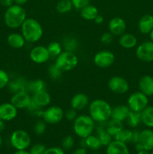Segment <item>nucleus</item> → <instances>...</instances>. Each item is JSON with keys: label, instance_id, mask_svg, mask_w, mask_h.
<instances>
[{"label": "nucleus", "instance_id": "1", "mask_svg": "<svg viewBox=\"0 0 153 154\" xmlns=\"http://www.w3.org/2000/svg\"><path fill=\"white\" fill-rule=\"evenodd\" d=\"M89 116L94 122L105 123L112 114V107L104 99H95L88 105Z\"/></svg>", "mask_w": 153, "mask_h": 154}, {"label": "nucleus", "instance_id": "2", "mask_svg": "<svg viewBox=\"0 0 153 154\" xmlns=\"http://www.w3.org/2000/svg\"><path fill=\"white\" fill-rule=\"evenodd\" d=\"M21 32L26 42L35 43L43 36V28L35 19L26 18L21 26Z\"/></svg>", "mask_w": 153, "mask_h": 154}, {"label": "nucleus", "instance_id": "3", "mask_svg": "<svg viewBox=\"0 0 153 154\" xmlns=\"http://www.w3.org/2000/svg\"><path fill=\"white\" fill-rule=\"evenodd\" d=\"M26 19V12L22 6L13 5L7 8L4 14L5 25L10 29H17L21 27Z\"/></svg>", "mask_w": 153, "mask_h": 154}, {"label": "nucleus", "instance_id": "4", "mask_svg": "<svg viewBox=\"0 0 153 154\" xmlns=\"http://www.w3.org/2000/svg\"><path fill=\"white\" fill-rule=\"evenodd\" d=\"M94 123L89 115H80L74 120V133L81 138H86L92 135L94 129Z\"/></svg>", "mask_w": 153, "mask_h": 154}, {"label": "nucleus", "instance_id": "5", "mask_svg": "<svg viewBox=\"0 0 153 154\" xmlns=\"http://www.w3.org/2000/svg\"><path fill=\"white\" fill-rule=\"evenodd\" d=\"M55 64L62 72H69L76 67L78 57L74 52L64 51L56 58Z\"/></svg>", "mask_w": 153, "mask_h": 154}, {"label": "nucleus", "instance_id": "6", "mask_svg": "<svg viewBox=\"0 0 153 154\" xmlns=\"http://www.w3.org/2000/svg\"><path fill=\"white\" fill-rule=\"evenodd\" d=\"M10 141L16 150H26L31 144V137L26 131L18 129L11 134Z\"/></svg>", "mask_w": 153, "mask_h": 154}, {"label": "nucleus", "instance_id": "7", "mask_svg": "<svg viewBox=\"0 0 153 154\" xmlns=\"http://www.w3.org/2000/svg\"><path fill=\"white\" fill-rule=\"evenodd\" d=\"M128 106L130 111L141 112L148 105V96L140 91L134 92L128 99Z\"/></svg>", "mask_w": 153, "mask_h": 154}, {"label": "nucleus", "instance_id": "8", "mask_svg": "<svg viewBox=\"0 0 153 154\" xmlns=\"http://www.w3.org/2000/svg\"><path fill=\"white\" fill-rule=\"evenodd\" d=\"M64 113L60 107L53 105L46 108L43 112V119L48 124H56L64 118Z\"/></svg>", "mask_w": 153, "mask_h": 154}, {"label": "nucleus", "instance_id": "9", "mask_svg": "<svg viewBox=\"0 0 153 154\" xmlns=\"http://www.w3.org/2000/svg\"><path fill=\"white\" fill-rule=\"evenodd\" d=\"M94 65L101 69H106L112 66L115 61V56L110 51L104 50L98 51L93 59Z\"/></svg>", "mask_w": 153, "mask_h": 154}, {"label": "nucleus", "instance_id": "10", "mask_svg": "<svg viewBox=\"0 0 153 154\" xmlns=\"http://www.w3.org/2000/svg\"><path fill=\"white\" fill-rule=\"evenodd\" d=\"M136 56L140 61L145 63L153 62V42L147 41L140 44L136 48Z\"/></svg>", "mask_w": 153, "mask_h": 154}, {"label": "nucleus", "instance_id": "11", "mask_svg": "<svg viewBox=\"0 0 153 154\" xmlns=\"http://www.w3.org/2000/svg\"><path fill=\"white\" fill-rule=\"evenodd\" d=\"M32 102V96L26 90L14 93L10 101V103L17 109H27L31 105Z\"/></svg>", "mask_w": 153, "mask_h": 154}, {"label": "nucleus", "instance_id": "12", "mask_svg": "<svg viewBox=\"0 0 153 154\" xmlns=\"http://www.w3.org/2000/svg\"><path fill=\"white\" fill-rule=\"evenodd\" d=\"M108 88L116 94H124L129 90V84L122 77L113 76L108 81Z\"/></svg>", "mask_w": 153, "mask_h": 154}, {"label": "nucleus", "instance_id": "13", "mask_svg": "<svg viewBox=\"0 0 153 154\" xmlns=\"http://www.w3.org/2000/svg\"><path fill=\"white\" fill-rule=\"evenodd\" d=\"M29 57L32 61L34 62V63L42 64L47 62L50 58V56L46 47L38 45L31 50L29 53Z\"/></svg>", "mask_w": 153, "mask_h": 154}, {"label": "nucleus", "instance_id": "14", "mask_svg": "<svg viewBox=\"0 0 153 154\" xmlns=\"http://www.w3.org/2000/svg\"><path fill=\"white\" fill-rule=\"evenodd\" d=\"M110 32L115 36H120L125 32L126 23L119 17L112 18L109 22Z\"/></svg>", "mask_w": 153, "mask_h": 154}, {"label": "nucleus", "instance_id": "15", "mask_svg": "<svg viewBox=\"0 0 153 154\" xmlns=\"http://www.w3.org/2000/svg\"><path fill=\"white\" fill-rule=\"evenodd\" d=\"M17 108L14 106L10 102L0 105V119L6 121H10L17 116Z\"/></svg>", "mask_w": 153, "mask_h": 154}, {"label": "nucleus", "instance_id": "16", "mask_svg": "<svg viewBox=\"0 0 153 154\" xmlns=\"http://www.w3.org/2000/svg\"><path fill=\"white\" fill-rule=\"evenodd\" d=\"M138 144L142 147L143 150H153V131L152 129H146L141 131L140 133V141Z\"/></svg>", "mask_w": 153, "mask_h": 154}, {"label": "nucleus", "instance_id": "17", "mask_svg": "<svg viewBox=\"0 0 153 154\" xmlns=\"http://www.w3.org/2000/svg\"><path fill=\"white\" fill-rule=\"evenodd\" d=\"M32 102L40 108L46 107L50 105L51 102V96L46 90H41L33 93L32 96Z\"/></svg>", "mask_w": 153, "mask_h": 154}, {"label": "nucleus", "instance_id": "18", "mask_svg": "<svg viewBox=\"0 0 153 154\" xmlns=\"http://www.w3.org/2000/svg\"><path fill=\"white\" fill-rule=\"evenodd\" d=\"M89 99L85 93H77L70 99V107L76 111H81L88 106Z\"/></svg>", "mask_w": 153, "mask_h": 154}, {"label": "nucleus", "instance_id": "19", "mask_svg": "<svg viewBox=\"0 0 153 154\" xmlns=\"http://www.w3.org/2000/svg\"><path fill=\"white\" fill-rule=\"evenodd\" d=\"M140 91L146 96H153V77L151 75H144L139 81Z\"/></svg>", "mask_w": 153, "mask_h": 154}, {"label": "nucleus", "instance_id": "20", "mask_svg": "<svg viewBox=\"0 0 153 154\" xmlns=\"http://www.w3.org/2000/svg\"><path fill=\"white\" fill-rule=\"evenodd\" d=\"M130 108L128 105H118L112 108V114H111V119L118 120V121L124 122L125 121L129 112Z\"/></svg>", "mask_w": 153, "mask_h": 154}, {"label": "nucleus", "instance_id": "21", "mask_svg": "<svg viewBox=\"0 0 153 154\" xmlns=\"http://www.w3.org/2000/svg\"><path fill=\"white\" fill-rule=\"evenodd\" d=\"M106 154H130V152L125 143L114 140L107 146Z\"/></svg>", "mask_w": 153, "mask_h": 154}, {"label": "nucleus", "instance_id": "22", "mask_svg": "<svg viewBox=\"0 0 153 154\" xmlns=\"http://www.w3.org/2000/svg\"><path fill=\"white\" fill-rule=\"evenodd\" d=\"M138 29L142 34H149L153 29V16L145 14L140 19L138 22Z\"/></svg>", "mask_w": 153, "mask_h": 154}, {"label": "nucleus", "instance_id": "23", "mask_svg": "<svg viewBox=\"0 0 153 154\" xmlns=\"http://www.w3.org/2000/svg\"><path fill=\"white\" fill-rule=\"evenodd\" d=\"M120 46L124 49H132L136 46L137 44V38L134 35L131 33H125L120 35L118 40Z\"/></svg>", "mask_w": 153, "mask_h": 154}, {"label": "nucleus", "instance_id": "24", "mask_svg": "<svg viewBox=\"0 0 153 154\" xmlns=\"http://www.w3.org/2000/svg\"><path fill=\"white\" fill-rule=\"evenodd\" d=\"M9 46L14 49H20L25 45L26 40L22 34L17 32L10 33L7 38Z\"/></svg>", "mask_w": 153, "mask_h": 154}, {"label": "nucleus", "instance_id": "25", "mask_svg": "<svg viewBox=\"0 0 153 154\" xmlns=\"http://www.w3.org/2000/svg\"><path fill=\"white\" fill-rule=\"evenodd\" d=\"M27 83L28 82L24 78H17L14 79L13 81H9L8 87L11 93H16L18 92L26 90Z\"/></svg>", "mask_w": 153, "mask_h": 154}, {"label": "nucleus", "instance_id": "26", "mask_svg": "<svg viewBox=\"0 0 153 154\" xmlns=\"http://www.w3.org/2000/svg\"><path fill=\"white\" fill-rule=\"evenodd\" d=\"M141 122L148 128H153V106L148 105L141 111Z\"/></svg>", "mask_w": 153, "mask_h": 154}, {"label": "nucleus", "instance_id": "27", "mask_svg": "<svg viewBox=\"0 0 153 154\" xmlns=\"http://www.w3.org/2000/svg\"><path fill=\"white\" fill-rule=\"evenodd\" d=\"M98 14V10L94 5L88 4L80 9V15L83 19L86 20H94V18Z\"/></svg>", "mask_w": 153, "mask_h": 154}, {"label": "nucleus", "instance_id": "28", "mask_svg": "<svg viewBox=\"0 0 153 154\" xmlns=\"http://www.w3.org/2000/svg\"><path fill=\"white\" fill-rule=\"evenodd\" d=\"M123 122L118 121V120H114L112 119L111 120H110L107 123H106V126L105 127L106 132L114 138L115 135H116L118 132L121 130H122L124 129V126H123Z\"/></svg>", "mask_w": 153, "mask_h": 154}, {"label": "nucleus", "instance_id": "29", "mask_svg": "<svg viewBox=\"0 0 153 154\" xmlns=\"http://www.w3.org/2000/svg\"><path fill=\"white\" fill-rule=\"evenodd\" d=\"M46 84L43 80L37 79L33 80L27 83V91L34 93L37 92L41 91V90H46Z\"/></svg>", "mask_w": 153, "mask_h": 154}, {"label": "nucleus", "instance_id": "30", "mask_svg": "<svg viewBox=\"0 0 153 154\" xmlns=\"http://www.w3.org/2000/svg\"><path fill=\"white\" fill-rule=\"evenodd\" d=\"M97 134L102 146H108L112 141V136L106 132V129L103 126H99L98 128Z\"/></svg>", "mask_w": 153, "mask_h": 154}, {"label": "nucleus", "instance_id": "31", "mask_svg": "<svg viewBox=\"0 0 153 154\" xmlns=\"http://www.w3.org/2000/svg\"><path fill=\"white\" fill-rule=\"evenodd\" d=\"M125 121L130 127H136L141 123V112L130 111Z\"/></svg>", "mask_w": 153, "mask_h": 154}, {"label": "nucleus", "instance_id": "32", "mask_svg": "<svg viewBox=\"0 0 153 154\" xmlns=\"http://www.w3.org/2000/svg\"><path fill=\"white\" fill-rule=\"evenodd\" d=\"M84 143L87 147L93 150H97L101 147V143L97 135H90L86 138H84Z\"/></svg>", "mask_w": 153, "mask_h": 154}, {"label": "nucleus", "instance_id": "33", "mask_svg": "<svg viewBox=\"0 0 153 154\" xmlns=\"http://www.w3.org/2000/svg\"><path fill=\"white\" fill-rule=\"evenodd\" d=\"M132 135H133V131L128 129H123L116 135L114 136V138L117 141L128 144V143L131 142Z\"/></svg>", "mask_w": 153, "mask_h": 154}, {"label": "nucleus", "instance_id": "34", "mask_svg": "<svg viewBox=\"0 0 153 154\" xmlns=\"http://www.w3.org/2000/svg\"><path fill=\"white\" fill-rule=\"evenodd\" d=\"M63 47L64 51L74 52L78 48V42L75 38L68 36L63 40Z\"/></svg>", "mask_w": 153, "mask_h": 154}, {"label": "nucleus", "instance_id": "35", "mask_svg": "<svg viewBox=\"0 0 153 154\" xmlns=\"http://www.w3.org/2000/svg\"><path fill=\"white\" fill-rule=\"evenodd\" d=\"M56 11L60 14L68 13L71 11L73 5L70 0H60L56 5Z\"/></svg>", "mask_w": 153, "mask_h": 154}, {"label": "nucleus", "instance_id": "36", "mask_svg": "<svg viewBox=\"0 0 153 154\" xmlns=\"http://www.w3.org/2000/svg\"><path fill=\"white\" fill-rule=\"evenodd\" d=\"M49 52L50 57H56V58L62 52V48L61 44L57 42H52L46 47Z\"/></svg>", "mask_w": 153, "mask_h": 154}, {"label": "nucleus", "instance_id": "37", "mask_svg": "<svg viewBox=\"0 0 153 154\" xmlns=\"http://www.w3.org/2000/svg\"><path fill=\"white\" fill-rule=\"evenodd\" d=\"M62 71L54 63L50 66L49 69H48V73H49L50 77L51 79L52 80H58L62 77Z\"/></svg>", "mask_w": 153, "mask_h": 154}, {"label": "nucleus", "instance_id": "38", "mask_svg": "<svg viewBox=\"0 0 153 154\" xmlns=\"http://www.w3.org/2000/svg\"><path fill=\"white\" fill-rule=\"evenodd\" d=\"M46 124L44 120H38L34 126V132L36 135H41L46 132Z\"/></svg>", "mask_w": 153, "mask_h": 154}, {"label": "nucleus", "instance_id": "39", "mask_svg": "<svg viewBox=\"0 0 153 154\" xmlns=\"http://www.w3.org/2000/svg\"><path fill=\"white\" fill-rule=\"evenodd\" d=\"M10 81L9 75L3 69H0V90L7 87Z\"/></svg>", "mask_w": 153, "mask_h": 154}, {"label": "nucleus", "instance_id": "40", "mask_svg": "<svg viewBox=\"0 0 153 154\" xmlns=\"http://www.w3.org/2000/svg\"><path fill=\"white\" fill-rule=\"evenodd\" d=\"M74 144V140L73 137L70 135L65 136L62 141V146L64 150H70V148L73 147Z\"/></svg>", "mask_w": 153, "mask_h": 154}, {"label": "nucleus", "instance_id": "41", "mask_svg": "<svg viewBox=\"0 0 153 154\" xmlns=\"http://www.w3.org/2000/svg\"><path fill=\"white\" fill-rule=\"evenodd\" d=\"M46 147L42 144H36L30 149V154H44L46 150Z\"/></svg>", "mask_w": 153, "mask_h": 154}, {"label": "nucleus", "instance_id": "42", "mask_svg": "<svg viewBox=\"0 0 153 154\" xmlns=\"http://www.w3.org/2000/svg\"><path fill=\"white\" fill-rule=\"evenodd\" d=\"M70 1H71L74 8L80 10L82 8L89 4L90 0H70Z\"/></svg>", "mask_w": 153, "mask_h": 154}, {"label": "nucleus", "instance_id": "43", "mask_svg": "<svg viewBox=\"0 0 153 154\" xmlns=\"http://www.w3.org/2000/svg\"><path fill=\"white\" fill-rule=\"evenodd\" d=\"M112 40H113V35L110 32L103 33L100 37V42L104 45H110V43H112Z\"/></svg>", "mask_w": 153, "mask_h": 154}, {"label": "nucleus", "instance_id": "44", "mask_svg": "<svg viewBox=\"0 0 153 154\" xmlns=\"http://www.w3.org/2000/svg\"><path fill=\"white\" fill-rule=\"evenodd\" d=\"M76 110H74V108H70V109L68 110L64 114V116H65L66 119L69 121H74L75 119L77 117V113H76Z\"/></svg>", "mask_w": 153, "mask_h": 154}, {"label": "nucleus", "instance_id": "45", "mask_svg": "<svg viewBox=\"0 0 153 154\" xmlns=\"http://www.w3.org/2000/svg\"><path fill=\"white\" fill-rule=\"evenodd\" d=\"M44 154H64V150L61 147H52L46 148Z\"/></svg>", "mask_w": 153, "mask_h": 154}, {"label": "nucleus", "instance_id": "46", "mask_svg": "<svg viewBox=\"0 0 153 154\" xmlns=\"http://www.w3.org/2000/svg\"><path fill=\"white\" fill-rule=\"evenodd\" d=\"M140 133V132H138L137 130L133 131V135H132L131 142L134 143L135 144H138V143H139Z\"/></svg>", "mask_w": 153, "mask_h": 154}, {"label": "nucleus", "instance_id": "47", "mask_svg": "<svg viewBox=\"0 0 153 154\" xmlns=\"http://www.w3.org/2000/svg\"><path fill=\"white\" fill-rule=\"evenodd\" d=\"M14 0H0V4L5 8H9L10 6L13 5Z\"/></svg>", "mask_w": 153, "mask_h": 154}, {"label": "nucleus", "instance_id": "48", "mask_svg": "<svg viewBox=\"0 0 153 154\" xmlns=\"http://www.w3.org/2000/svg\"><path fill=\"white\" fill-rule=\"evenodd\" d=\"M104 17L102 16V15L99 14L97 15V17H96L94 20V21L95 22L96 24H102L104 23Z\"/></svg>", "mask_w": 153, "mask_h": 154}, {"label": "nucleus", "instance_id": "49", "mask_svg": "<svg viewBox=\"0 0 153 154\" xmlns=\"http://www.w3.org/2000/svg\"><path fill=\"white\" fill-rule=\"evenodd\" d=\"M72 154H86V150L84 147H80L75 150Z\"/></svg>", "mask_w": 153, "mask_h": 154}, {"label": "nucleus", "instance_id": "50", "mask_svg": "<svg viewBox=\"0 0 153 154\" xmlns=\"http://www.w3.org/2000/svg\"><path fill=\"white\" fill-rule=\"evenodd\" d=\"M28 2V0H14V2L15 5H23L24 4Z\"/></svg>", "mask_w": 153, "mask_h": 154}, {"label": "nucleus", "instance_id": "51", "mask_svg": "<svg viewBox=\"0 0 153 154\" xmlns=\"http://www.w3.org/2000/svg\"><path fill=\"white\" fill-rule=\"evenodd\" d=\"M13 154H30L29 152H28L26 150H16V152H14Z\"/></svg>", "mask_w": 153, "mask_h": 154}, {"label": "nucleus", "instance_id": "52", "mask_svg": "<svg viewBox=\"0 0 153 154\" xmlns=\"http://www.w3.org/2000/svg\"><path fill=\"white\" fill-rule=\"evenodd\" d=\"M4 127H5V124H4V121L2 120V119H0V132H2L4 129Z\"/></svg>", "mask_w": 153, "mask_h": 154}, {"label": "nucleus", "instance_id": "53", "mask_svg": "<svg viewBox=\"0 0 153 154\" xmlns=\"http://www.w3.org/2000/svg\"><path fill=\"white\" fill-rule=\"evenodd\" d=\"M137 154H151L148 150H140L138 151Z\"/></svg>", "mask_w": 153, "mask_h": 154}, {"label": "nucleus", "instance_id": "54", "mask_svg": "<svg viewBox=\"0 0 153 154\" xmlns=\"http://www.w3.org/2000/svg\"><path fill=\"white\" fill-rule=\"evenodd\" d=\"M148 35H149V39H150V41H152V42H153V29L152 30L151 32H150L149 34H148Z\"/></svg>", "mask_w": 153, "mask_h": 154}, {"label": "nucleus", "instance_id": "55", "mask_svg": "<svg viewBox=\"0 0 153 154\" xmlns=\"http://www.w3.org/2000/svg\"><path fill=\"white\" fill-rule=\"evenodd\" d=\"M2 144V138L1 135H0V147H1Z\"/></svg>", "mask_w": 153, "mask_h": 154}, {"label": "nucleus", "instance_id": "56", "mask_svg": "<svg viewBox=\"0 0 153 154\" xmlns=\"http://www.w3.org/2000/svg\"><path fill=\"white\" fill-rule=\"evenodd\" d=\"M93 154H100V153H93Z\"/></svg>", "mask_w": 153, "mask_h": 154}, {"label": "nucleus", "instance_id": "57", "mask_svg": "<svg viewBox=\"0 0 153 154\" xmlns=\"http://www.w3.org/2000/svg\"><path fill=\"white\" fill-rule=\"evenodd\" d=\"M151 154H153V150H152V153H151Z\"/></svg>", "mask_w": 153, "mask_h": 154}]
</instances>
